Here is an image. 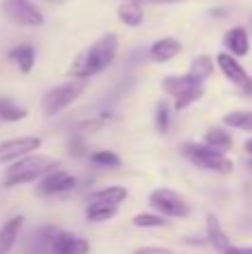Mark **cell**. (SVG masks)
<instances>
[{"instance_id": "obj_1", "label": "cell", "mask_w": 252, "mask_h": 254, "mask_svg": "<svg viewBox=\"0 0 252 254\" xmlns=\"http://www.w3.org/2000/svg\"><path fill=\"white\" fill-rule=\"evenodd\" d=\"M116 52H119V36L116 34H105L92 45L85 52H80L78 56L74 58L69 67V76H76V78H89V76L101 74L103 69L114 63Z\"/></svg>"}, {"instance_id": "obj_2", "label": "cell", "mask_w": 252, "mask_h": 254, "mask_svg": "<svg viewBox=\"0 0 252 254\" xmlns=\"http://www.w3.org/2000/svg\"><path fill=\"white\" fill-rule=\"evenodd\" d=\"M58 170V161L45 154H29V156L16 161L7 170V179H4V188H16V185L34 183L47 176L49 172Z\"/></svg>"}, {"instance_id": "obj_3", "label": "cell", "mask_w": 252, "mask_h": 254, "mask_svg": "<svg viewBox=\"0 0 252 254\" xmlns=\"http://www.w3.org/2000/svg\"><path fill=\"white\" fill-rule=\"evenodd\" d=\"M181 154L196 167L208 172H217V174H230L235 170V163L226 156L223 152H217L205 143H183Z\"/></svg>"}, {"instance_id": "obj_4", "label": "cell", "mask_w": 252, "mask_h": 254, "mask_svg": "<svg viewBox=\"0 0 252 254\" xmlns=\"http://www.w3.org/2000/svg\"><path fill=\"white\" fill-rule=\"evenodd\" d=\"M85 92V85L80 80H71V83H63V85H56L52 87L47 94L43 96V114L45 116H56L61 112H65L69 105H74Z\"/></svg>"}, {"instance_id": "obj_5", "label": "cell", "mask_w": 252, "mask_h": 254, "mask_svg": "<svg viewBox=\"0 0 252 254\" xmlns=\"http://www.w3.org/2000/svg\"><path fill=\"white\" fill-rule=\"evenodd\" d=\"M150 205L159 212L161 216H170V219H188L190 216V203L177 194L174 190L159 188L150 194Z\"/></svg>"}, {"instance_id": "obj_6", "label": "cell", "mask_w": 252, "mask_h": 254, "mask_svg": "<svg viewBox=\"0 0 252 254\" xmlns=\"http://www.w3.org/2000/svg\"><path fill=\"white\" fill-rule=\"evenodd\" d=\"M2 11L7 13V18L16 25L22 27H40L45 22V16L31 0H4Z\"/></svg>"}, {"instance_id": "obj_7", "label": "cell", "mask_w": 252, "mask_h": 254, "mask_svg": "<svg viewBox=\"0 0 252 254\" xmlns=\"http://www.w3.org/2000/svg\"><path fill=\"white\" fill-rule=\"evenodd\" d=\"M43 145L38 136H18V138H9L0 143V163H16L20 158L34 154L36 149Z\"/></svg>"}, {"instance_id": "obj_8", "label": "cell", "mask_w": 252, "mask_h": 254, "mask_svg": "<svg viewBox=\"0 0 252 254\" xmlns=\"http://www.w3.org/2000/svg\"><path fill=\"white\" fill-rule=\"evenodd\" d=\"M217 65L219 69H221V74L226 76L228 80H230L232 85H237V87L241 89L244 94H252V78L250 74L241 67V63L237 61L235 56H230V54H219L217 56Z\"/></svg>"}, {"instance_id": "obj_9", "label": "cell", "mask_w": 252, "mask_h": 254, "mask_svg": "<svg viewBox=\"0 0 252 254\" xmlns=\"http://www.w3.org/2000/svg\"><path fill=\"white\" fill-rule=\"evenodd\" d=\"M74 188L76 179L65 170H54L38 181V194H43V196H58V194H65Z\"/></svg>"}, {"instance_id": "obj_10", "label": "cell", "mask_w": 252, "mask_h": 254, "mask_svg": "<svg viewBox=\"0 0 252 254\" xmlns=\"http://www.w3.org/2000/svg\"><path fill=\"white\" fill-rule=\"evenodd\" d=\"M54 254H89V243L71 232L54 234Z\"/></svg>"}, {"instance_id": "obj_11", "label": "cell", "mask_w": 252, "mask_h": 254, "mask_svg": "<svg viewBox=\"0 0 252 254\" xmlns=\"http://www.w3.org/2000/svg\"><path fill=\"white\" fill-rule=\"evenodd\" d=\"M201 85H203V83H201L196 76H192V74L168 76V78L161 80V87H163V92L168 94V96H174V98L183 96L186 92H190V89H194V87H201Z\"/></svg>"}, {"instance_id": "obj_12", "label": "cell", "mask_w": 252, "mask_h": 254, "mask_svg": "<svg viewBox=\"0 0 252 254\" xmlns=\"http://www.w3.org/2000/svg\"><path fill=\"white\" fill-rule=\"evenodd\" d=\"M25 225V216L16 214L9 221H4L2 228H0V254H9L16 246L18 237H20V230Z\"/></svg>"}, {"instance_id": "obj_13", "label": "cell", "mask_w": 252, "mask_h": 254, "mask_svg": "<svg viewBox=\"0 0 252 254\" xmlns=\"http://www.w3.org/2000/svg\"><path fill=\"white\" fill-rule=\"evenodd\" d=\"M223 45H226L230 56H235V58L246 56V54L250 52V36L244 27H232V29H228L226 36H223Z\"/></svg>"}, {"instance_id": "obj_14", "label": "cell", "mask_w": 252, "mask_h": 254, "mask_svg": "<svg viewBox=\"0 0 252 254\" xmlns=\"http://www.w3.org/2000/svg\"><path fill=\"white\" fill-rule=\"evenodd\" d=\"M205 230H208V241L210 246L214 248L219 254H226L232 248V241L228 237V232L221 228L219 219L214 214H208V221H205Z\"/></svg>"}, {"instance_id": "obj_15", "label": "cell", "mask_w": 252, "mask_h": 254, "mask_svg": "<svg viewBox=\"0 0 252 254\" xmlns=\"http://www.w3.org/2000/svg\"><path fill=\"white\" fill-rule=\"evenodd\" d=\"M181 49H183V45L179 43V40H174V38H161V40H156L154 45L150 47V58L154 63H168V61H172L174 56H179L181 54Z\"/></svg>"}, {"instance_id": "obj_16", "label": "cell", "mask_w": 252, "mask_h": 254, "mask_svg": "<svg viewBox=\"0 0 252 254\" xmlns=\"http://www.w3.org/2000/svg\"><path fill=\"white\" fill-rule=\"evenodd\" d=\"M9 58L16 63L18 69H20L22 74H29L31 67H34V63H36V49L31 47V45L22 43V45H18V47H13L11 52H9Z\"/></svg>"}, {"instance_id": "obj_17", "label": "cell", "mask_w": 252, "mask_h": 254, "mask_svg": "<svg viewBox=\"0 0 252 254\" xmlns=\"http://www.w3.org/2000/svg\"><path fill=\"white\" fill-rule=\"evenodd\" d=\"M127 194L129 192L123 188V185H107V188L96 190V192L92 194V201L107 203V205H116V207H119L121 203L127 198Z\"/></svg>"}, {"instance_id": "obj_18", "label": "cell", "mask_w": 252, "mask_h": 254, "mask_svg": "<svg viewBox=\"0 0 252 254\" xmlns=\"http://www.w3.org/2000/svg\"><path fill=\"white\" fill-rule=\"evenodd\" d=\"M119 20L123 22L125 27H138L143 25V7L136 2V0H127V2H123L119 7Z\"/></svg>"}, {"instance_id": "obj_19", "label": "cell", "mask_w": 252, "mask_h": 254, "mask_svg": "<svg viewBox=\"0 0 252 254\" xmlns=\"http://www.w3.org/2000/svg\"><path fill=\"white\" fill-rule=\"evenodd\" d=\"M119 207L116 205H107V203H98V201H92L85 210V219L89 223H103V221H110L116 216Z\"/></svg>"}, {"instance_id": "obj_20", "label": "cell", "mask_w": 252, "mask_h": 254, "mask_svg": "<svg viewBox=\"0 0 252 254\" xmlns=\"http://www.w3.org/2000/svg\"><path fill=\"white\" fill-rule=\"evenodd\" d=\"M203 140H205V145H210L212 149L223 152V154L232 147V136L228 134L226 129H221V127H212V129H208L205 136H203Z\"/></svg>"}, {"instance_id": "obj_21", "label": "cell", "mask_w": 252, "mask_h": 254, "mask_svg": "<svg viewBox=\"0 0 252 254\" xmlns=\"http://www.w3.org/2000/svg\"><path fill=\"white\" fill-rule=\"evenodd\" d=\"M27 116V110L18 107L11 98H0V121L2 123H16Z\"/></svg>"}, {"instance_id": "obj_22", "label": "cell", "mask_w": 252, "mask_h": 254, "mask_svg": "<svg viewBox=\"0 0 252 254\" xmlns=\"http://www.w3.org/2000/svg\"><path fill=\"white\" fill-rule=\"evenodd\" d=\"M212 71H214V61L210 56H203V54H201V56H196L194 61L190 63V71H188V74L196 76V78L203 83L205 78L212 76Z\"/></svg>"}, {"instance_id": "obj_23", "label": "cell", "mask_w": 252, "mask_h": 254, "mask_svg": "<svg viewBox=\"0 0 252 254\" xmlns=\"http://www.w3.org/2000/svg\"><path fill=\"white\" fill-rule=\"evenodd\" d=\"M134 228L141 230H159V228H168V221L161 214H152V212H143V214H136L132 219Z\"/></svg>"}, {"instance_id": "obj_24", "label": "cell", "mask_w": 252, "mask_h": 254, "mask_svg": "<svg viewBox=\"0 0 252 254\" xmlns=\"http://www.w3.org/2000/svg\"><path fill=\"white\" fill-rule=\"evenodd\" d=\"M223 123L241 131H252V112H230L223 116Z\"/></svg>"}, {"instance_id": "obj_25", "label": "cell", "mask_w": 252, "mask_h": 254, "mask_svg": "<svg viewBox=\"0 0 252 254\" xmlns=\"http://www.w3.org/2000/svg\"><path fill=\"white\" fill-rule=\"evenodd\" d=\"M89 161L98 167H121V156L110 152V149H98V152H94L92 156H89Z\"/></svg>"}, {"instance_id": "obj_26", "label": "cell", "mask_w": 252, "mask_h": 254, "mask_svg": "<svg viewBox=\"0 0 252 254\" xmlns=\"http://www.w3.org/2000/svg\"><path fill=\"white\" fill-rule=\"evenodd\" d=\"M201 96H203V85H201V87L190 89V92H186V94H183V96L174 98V110H177V112L188 110V107H190L192 103H196V101H199Z\"/></svg>"}, {"instance_id": "obj_27", "label": "cell", "mask_w": 252, "mask_h": 254, "mask_svg": "<svg viewBox=\"0 0 252 254\" xmlns=\"http://www.w3.org/2000/svg\"><path fill=\"white\" fill-rule=\"evenodd\" d=\"M154 127L159 134H165L170 129V107L168 103L161 101L159 107H156V114H154Z\"/></svg>"}, {"instance_id": "obj_28", "label": "cell", "mask_w": 252, "mask_h": 254, "mask_svg": "<svg viewBox=\"0 0 252 254\" xmlns=\"http://www.w3.org/2000/svg\"><path fill=\"white\" fill-rule=\"evenodd\" d=\"M132 254H174L170 248H159V246H145V248H138Z\"/></svg>"}, {"instance_id": "obj_29", "label": "cell", "mask_w": 252, "mask_h": 254, "mask_svg": "<svg viewBox=\"0 0 252 254\" xmlns=\"http://www.w3.org/2000/svg\"><path fill=\"white\" fill-rule=\"evenodd\" d=\"M69 152L74 154V156H80V154H85V145H83V140L80 138H74L69 143Z\"/></svg>"}, {"instance_id": "obj_30", "label": "cell", "mask_w": 252, "mask_h": 254, "mask_svg": "<svg viewBox=\"0 0 252 254\" xmlns=\"http://www.w3.org/2000/svg\"><path fill=\"white\" fill-rule=\"evenodd\" d=\"M138 4H174V2H183V0H136Z\"/></svg>"}, {"instance_id": "obj_31", "label": "cell", "mask_w": 252, "mask_h": 254, "mask_svg": "<svg viewBox=\"0 0 252 254\" xmlns=\"http://www.w3.org/2000/svg\"><path fill=\"white\" fill-rule=\"evenodd\" d=\"M246 152H248V154H250V156H252V138L248 140V143H246Z\"/></svg>"}, {"instance_id": "obj_32", "label": "cell", "mask_w": 252, "mask_h": 254, "mask_svg": "<svg viewBox=\"0 0 252 254\" xmlns=\"http://www.w3.org/2000/svg\"><path fill=\"white\" fill-rule=\"evenodd\" d=\"M239 254H252V248H239Z\"/></svg>"}, {"instance_id": "obj_33", "label": "cell", "mask_w": 252, "mask_h": 254, "mask_svg": "<svg viewBox=\"0 0 252 254\" xmlns=\"http://www.w3.org/2000/svg\"><path fill=\"white\" fill-rule=\"evenodd\" d=\"M250 29H252V18H250Z\"/></svg>"}]
</instances>
